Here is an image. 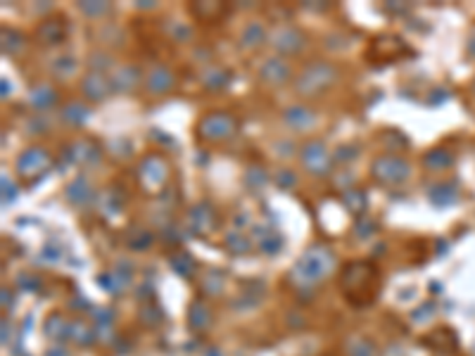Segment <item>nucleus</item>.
I'll return each mask as SVG.
<instances>
[{"mask_svg": "<svg viewBox=\"0 0 475 356\" xmlns=\"http://www.w3.org/2000/svg\"><path fill=\"white\" fill-rule=\"evenodd\" d=\"M337 285H340L344 300L352 304V307L366 309L380 295V274L375 269V264L359 259V262L344 264L340 278H337Z\"/></svg>", "mask_w": 475, "mask_h": 356, "instance_id": "obj_1", "label": "nucleus"}, {"mask_svg": "<svg viewBox=\"0 0 475 356\" xmlns=\"http://www.w3.org/2000/svg\"><path fill=\"white\" fill-rule=\"evenodd\" d=\"M333 266H335L333 252L321 247V245H314V247H309L297 259L295 269H292V278H295L299 285H316L321 283L323 278L330 276Z\"/></svg>", "mask_w": 475, "mask_h": 356, "instance_id": "obj_2", "label": "nucleus"}, {"mask_svg": "<svg viewBox=\"0 0 475 356\" xmlns=\"http://www.w3.org/2000/svg\"><path fill=\"white\" fill-rule=\"evenodd\" d=\"M371 173H373L375 183L392 188V185H402L404 180H409V176H411V166H409L407 159L397 157V154H380V157H375L373 164H371Z\"/></svg>", "mask_w": 475, "mask_h": 356, "instance_id": "obj_3", "label": "nucleus"}, {"mask_svg": "<svg viewBox=\"0 0 475 356\" xmlns=\"http://www.w3.org/2000/svg\"><path fill=\"white\" fill-rule=\"evenodd\" d=\"M335 81V69L326 62L309 64L302 74L297 76V90L302 95H318L328 90Z\"/></svg>", "mask_w": 475, "mask_h": 356, "instance_id": "obj_4", "label": "nucleus"}, {"mask_svg": "<svg viewBox=\"0 0 475 356\" xmlns=\"http://www.w3.org/2000/svg\"><path fill=\"white\" fill-rule=\"evenodd\" d=\"M236 133V119L226 112H212L200 119L198 124V135L203 140H229Z\"/></svg>", "mask_w": 475, "mask_h": 356, "instance_id": "obj_5", "label": "nucleus"}, {"mask_svg": "<svg viewBox=\"0 0 475 356\" xmlns=\"http://www.w3.org/2000/svg\"><path fill=\"white\" fill-rule=\"evenodd\" d=\"M333 154L321 140H309L307 145L302 147V164L304 169L311 171L314 176H326L333 166Z\"/></svg>", "mask_w": 475, "mask_h": 356, "instance_id": "obj_6", "label": "nucleus"}, {"mask_svg": "<svg viewBox=\"0 0 475 356\" xmlns=\"http://www.w3.org/2000/svg\"><path fill=\"white\" fill-rule=\"evenodd\" d=\"M167 178H169V166H167L164 159L157 157V154H150V157L143 159L140 183L145 190H150V192L160 190V188L167 183Z\"/></svg>", "mask_w": 475, "mask_h": 356, "instance_id": "obj_7", "label": "nucleus"}, {"mask_svg": "<svg viewBox=\"0 0 475 356\" xmlns=\"http://www.w3.org/2000/svg\"><path fill=\"white\" fill-rule=\"evenodd\" d=\"M50 166V154L43 147H29L24 150L22 157L17 159V171L22 176H38Z\"/></svg>", "mask_w": 475, "mask_h": 356, "instance_id": "obj_8", "label": "nucleus"}, {"mask_svg": "<svg viewBox=\"0 0 475 356\" xmlns=\"http://www.w3.org/2000/svg\"><path fill=\"white\" fill-rule=\"evenodd\" d=\"M371 53H373V57H378V60H397L399 55H407L409 48L407 43L402 41V38L397 36H380L373 41V48H371Z\"/></svg>", "mask_w": 475, "mask_h": 356, "instance_id": "obj_9", "label": "nucleus"}, {"mask_svg": "<svg viewBox=\"0 0 475 356\" xmlns=\"http://www.w3.org/2000/svg\"><path fill=\"white\" fill-rule=\"evenodd\" d=\"M273 45H276L281 53H299L302 50V45H304V36L299 34L297 29H290V27H285V29H278L276 34H273Z\"/></svg>", "mask_w": 475, "mask_h": 356, "instance_id": "obj_10", "label": "nucleus"}, {"mask_svg": "<svg viewBox=\"0 0 475 356\" xmlns=\"http://www.w3.org/2000/svg\"><path fill=\"white\" fill-rule=\"evenodd\" d=\"M188 326H191V330H195V333H205V330L212 326V309L207 307L205 302L195 300L191 304V309H188Z\"/></svg>", "mask_w": 475, "mask_h": 356, "instance_id": "obj_11", "label": "nucleus"}, {"mask_svg": "<svg viewBox=\"0 0 475 356\" xmlns=\"http://www.w3.org/2000/svg\"><path fill=\"white\" fill-rule=\"evenodd\" d=\"M81 88H83V93H86V98H90V100H105L109 95V90H112L109 81L100 74V71L88 74L86 79H83Z\"/></svg>", "mask_w": 475, "mask_h": 356, "instance_id": "obj_12", "label": "nucleus"}, {"mask_svg": "<svg viewBox=\"0 0 475 356\" xmlns=\"http://www.w3.org/2000/svg\"><path fill=\"white\" fill-rule=\"evenodd\" d=\"M283 116H285V124L292 126V128H297V131H304V128L314 126V121H316V114L311 112L309 107H304V105L288 107Z\"/></svg>", "mask_w": 475, "mask_h": 356, "instance_id": "obj_13", "label": "nucleus"}, {"mask_svg": "<svg viewBox=\"0 0 475 356\" xmlns=\"http://www.w3.org/2000/svg\"><path fill=\"white\" fill-rule=\"evenodd\" d=\"M36 36L41 38L43 43H50V45L62 43L64 36H67V24H64L62 19H45L41 27H38Z\"/></svg>", "mask_w": 475, "mask_h": 356, "instance_id": "obj_14", "label": "nucleus"}, {"mask_svg": "<svg viewBox=\"0 0 475 356\" xmlns=\"http://www.w3.org/2000/svg\"><path fill=\"white\" fill-rule=\"evenodd\" d=\"M145 86L152 93H169L174 88V74L167 67H155L150 74L145 76Z\"/></svg>", "mask_w": 475, "mask_h": 356, "instance_id": "obj_15", "label": "nucleus"}, {"mask_svg": "<svg viewBox=\"0 0 475 356\" xmlns=\"http://www.w3.org/2000/svg\"><path fill=\"white\" fill-rule=\"evenodd\" d=\"M262 79L269 81V83H285L290 79L288 62L281 60V57H271V60H266L264 67H262Z\"/></svg>", "mask_w": 475, "mask_h": 356, "instance_id": "obj_16", "label": "nucleus"}, {"mask_svg": "<svg viewBox=\"0 0 475 356\" xmlns=\"http://www.w3.org/2000/svg\"><path fill=\"white\" fill-rule=\"evenodd\" d=\"M29 102H31V105H34V107H38V109H48V107H53L55 102H57V93L48 86V83H41V86H34V88H31Z\"/></svg>", "mask_w": 475, "mask_h": 356, "instance_id": "obj_17", "label": "nucleus"}, {"mask_svg": "<svg viewBox=\"0 0 475 356\" xmlns=\"http://www.w3.org/2000/svg\"><path fill=\"white\" fill-rule=\"evenodd\" d=\"M172 269L176 271V274L181 278H193L195 274H198V264H195V259L188 254V252H176V254H172Z\"/></svg>", "mask_w": 475, "mask_h": 356, "instance_id": "obj_18", "label": "nucleus"}, {"mask_svg": "<svg viewBox=\"0 0 475 356\" xmlns=\"http://www.w3.org/2000/svg\"><path fill=\"white\" fill-rule=\"evenodd\" d=\"M69 330H71V323L64 321L62 314H53L45 321V335H48L50 340H69Z\"/></svg>", "mask_w": 475, "mask_h": 356, "instance_id": "obj_19", "label": "nucleus"}, {"mask_svg": "<svg viewBox=\"0 0 475 356\" xmlns=\"http://www.w3.org/2000/svg\"><path fill=\"white\" fill-rule=\"evenodd\" d=\"M69 340L79 347H90L97 340V330L93 326H83V323H71Z\"/></svg>", "mask_w": 475, "mask_h": 356, "instance_id": "obj_20", "label": "nucleus"}, {"mask_svg": "<svg viewBox=\"0 0 475 356\" xmlns=\"http://www.w3.org/2000/svg\"><path fill=\"white\" fill-rule=\"evenodd\" d=\"M264 38H266L264 27H262V24H257V22H252V24H247V27L243 29L240 41H243L245 48H259V45L264 43Z\"/></svg>", "mask_w": 475, "mask_h": 356, "instance_id": "obj_21", "label": "nucleus"}, {"mask_svg": "<svg viewBox=\"0 0 475 356\" xmlns=\"http://www.w3.org/2000/svg\"><path fill=\"white\" fill-rule=\"evenodd\" d=\"M67 195L74 204H86L90 200V185L86 183V178H76L74 183H69Z\"/></svg>", "mask_w": 475, "mask_h": 356, "instance_id": "obj_22", "label": "nucleus"}, {"mask_svg": "<svg viewBox=\"0 0 475 356\" xmlns=\"http://www.w3.org/2000/svg\"><path fill=\"white\" fill-rule=\"evenodd\" d=\"M152 233L150 231H145V228H136V231H131L128 233V238H126V245L131 250H136V252H143V250H148L150 245H152Z\"/></svg>", "mask_w": 475, "mask_h": 356, "instance_id": "obj_23", "label": "nucleus"}, {"mask_svg": "<svg viewBox=\"0 0 475 356\" xmlns=\"http://www.w3.org/2000/svg\"><path fill=\"white\" fill-rule=\"evenodd\" d=\"M62 116H64V121H67V124H71V126H81L83 121L88 119V109L83 107L81 102H69V105L64 107Z\"/></svg>", "mask_w": 475, "mask_h": 356, "instance_id": "obj_24", "label": "nucleus"}, {"mask_svg": "<svg viewBox=\"0 0 475 356\" xmlns=\"http://www.w3.org/2000/svg\"><path fill=\"white\" fill-rule=\"evenodd\" d=\"M347 354L349 356H378V349H375L373 342L366 338H354L349 342Z\"/></svg>", "mask_w": 475, "mask_h": 356, "instance_id": "obj_25", "label": "nucleus"}, {"mask_svg": "<svg viewBox=\"0 0 475 356\" xmlns=\"http://www.w3.org/2000/svg\"><path fill=\"white\" fill-rule=\"evenodd\" d=\"M138 83H140V74H138V69H133V67H124L119 71V76H116V88L119 90H133Z\"/></svg>", "mask_w": 475, "mask_h": 356, "instance_id": "obj_26", "label": "nucleus"}, {"mask_svg": "<svg viewBox=\"0 0 475 356\" xmlns=\"http://www.w3.org/2000/svg\"><path fill=\"white\" fill-rule=\"evenodd\" d=\"M191 221H193V228L200 231V228H210V226L214 223V211H210L207 207H195L193 214H191Z\"/></svg>", "mask_w": 475, "mask_h": 356, "instance_id": "obj_27", "label": "nucleus"}, {"mask_svg": "<svg viewBox=\"0 0 475 356\" xmlns=\"http://www.w3.org/2000/svg\"><path fill=\"white\" fill-rule=\"evenodd\" d=\"M226 247H229L233 254H245V252L250 250V240H247L240 231H231L229 235H226Z\"/></svg>", "mask_w": 475, "mask_h": 356, "instance_id": "obj_28", "label": "nucleus"}, {"mask_svg": "<svg viewBox=\"0 0 475 356\" xmlns=\"http://www.w3.org/2000/svg\"><path fill=\"white\" fill-rule=\"evenodd\" d=\"M426 166L428 169H447L449 164H452V157H449V152L445 150H433L426 154Z\"/></svg>", "mask_w": 475, "mask_h": 356, "instance_id": "obj_29", "label": "nucleus"}, {"mask_svg": "<svg viewBox=\"0 0 475 356\" xmlns=\"http://www.w3.org/2000/svg\"><path fill=\"white\" fill-rule=\"evenodd\" d=\"M342 202L347 204V209H352L354 214H361L363 209H366V195L359 190H347L342 195Z\"/></svg>", "mask_w": 475, "mask_h": 356, "instance_id": "obj_30", "label": "nucleus"}, {"mask_svg": "<svg viewBox=\"0 0 475 356\" xmlns=\"http://www.w3.org/2000/svg\"><path fill=\"white\" fill-rule=\"evenodd\" d=\"M3 48H5V53L15 55L17 50H22V48H24V36H22V34H17V31L3 29Z\"/></svg>", "mask_w": 475, "mask_h": 356, "instance_id": "obj_31", "label": "nucleus"}, {"mask_svg": "<svg viewBox=\"0 0 475 356\" xmlns=\"http://www.w3.org/2000/svg\"><path fill=\"white\" fill-rule=\"evenodd\" d=\"M140 321L145 323L148 328H155L162 323V309H157L155 304H143L140 309Z\"/></svg>", "mask_w": 475, "mask_h": 356, "instance_id": "obj_32", "label": "nucleus"}, {"mask_svg": "<svg viewBox=\"0 0 475 356\" xmlns=\"http://www.w3.org/2000/svg\"><path fill=\"white\" fill-rule=\"evenodd\" d=\"M203 285H205L207 295H219L221 285H224V276H221L219 271H207V274L203 276Z\"/></svg>", "mask_w": 475, "mask_h": 356, "instance_id": "obj_33", "label": "nucleus"}, {"mask_svg": "<svg viewBox=\"0 0 475 356\" xmlns=\"http://www.w3.org/2000/svg\"><path fill=\"white\" fill-rule=\"evenodd\" d=\"M193 12H195V15H198L200 19L214 22V19H219L226 10H224V8H219V5H207V3H205V5H200V8H198V5H193Z\"/></svg>", "mask_w": 475, "mask_h": 356, "instance_id": "obj_34", "label": "nucleus"}, {"mask_svg": "<svg viewBox=\"0 0 475 356\" xmlns=\"http://www.w3.org/2000/svg\"><path fill=\"white\" fill-rule=\"evenodd\" d=\"M83 15L88 17H105L109 12V5L107 3H100V0H90V3H81L79 5Z\"/></svg>", "mask_w": 475, "mask_h": 356, "instance_id": "obj_35", "label": "nucleus"}, {"mask_svg": "<svg viewBox=\"0 0 475 356\" xmlns=\"http://www.w3.org/2000/svg\"><path fill=\"white\" fill-rule=\"evenodd\" d=\"M226 71H219V69H214V71H210V74L205 76V86L207 88H224L226 83H229V79H226Z\"/></svg>", "mask_w": 475, "mask_h": 356, "instance_id": "obj_36", "label": "nucleus"}, {"mask_svg": "<svg viewBox=\"0 0 475 356\" xmlns=\"http://www.w3.org/2000/svg\"><path fill=\"white\" fill-rule=\"evenodd\" d=\"M60 67H62V74H74L76 71L74 57H57V60L53 62V71H60Z\"/></svg>", "mask_w": 475, "mask_h": 356, "instance_id": "obj_37", "label": "nucleus"}, {"mask_svg": "<svg viewBox=\"0 0 475 356\" xmlns=\"http://www.w3.org/2000/svg\"><path fill=\"white\" fill-rule=\"evenodd\" d=\"M3 190H5V204L12 202V200H15L17 188H15V183H10L8 176H3Z\"/></svg>", "mask_w": 475, "mask_h": 356, "instance_id": "obj_38", "label": "nucleus"}, {"mask_svg": "<svg viewBox=\"0 0 475 356\" xmlns=\"http://www.w3.org/2000/svg\"><path fill=\"white\" fill-rule=\"evenodd\" d=\"M276 183L278 185H283V188H288V185H295V173L292 171H281L276 176Z\"/></svg>", "mask_w": 475, "mask_h": 356, "instance_id": "obj_39", "label": "nucleus"}, {"mask_svg": "<svg viewBox=\"0 0 475 356\" xmlns=\"http://www.w3.org/2000/svg\"><path fill=\"white\" fill-rule=\"evenodd\" d=\"M17 283L22 285L24 290H31L29 285H36V288H38V285H41V281H38L36 276H29V274H22V276H19V278H17Z\"/></svg>", "mask_w": 475, "mask_h": 356, "instance_id": "obj_40", "label": "nucleus"}, {"mask_svg": "<svg viewBox=\"0 0 475 356\" xmlns=\"http://www.w3.org/2000/svg\"><path fill=\"white\" fill-rule=\"evenodd\" d=\"M45 356H69V352H67V347H62V345H53V347H48V349H45Z\"/></svg>", "mask_w": 475, "mask_h": 356, "instance_id": "obj_41", "label": "nucleus"}, {"mask_svg": "<svg viewBox=\"0 0 475 356\" xmlns=\"http://www.w3.org/2000/svg\"><path fill=\"white\" fill-rule=\"evenodd\" d=\"M10 338H12L10 323H8V321H3V345H10Z\"/></svg>", "mask_w": 475, "mask_h": 356, "instance_id": "obj_42", "label": "nucleus"}, {"mask_svg": "<svg viewBox=\"0 0 475 356\" xmlns=\"http://www.w3.org/2000/svg\"><path fill=\"white\" fill-rule=\"evenodd\" d=\"M8 300L12 302V295L8 293V288H3V307L8 309Z\"/></svg>", "mask_w": 475, "mask_h": 356, "instance_id": "obj_43", "label": "nucleus"}]
</instances>
